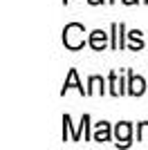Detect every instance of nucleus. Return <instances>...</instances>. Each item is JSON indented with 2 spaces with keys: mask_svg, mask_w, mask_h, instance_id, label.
I'll list each match as a JSON object with an SVG mask.
<instances>
[{
  "mask_svg": "<svg viewBox=\"0 0 148 150\" xmlns=\"http://www.w3.org/2000/svg\"><path fill=\"white\" fill-rule=\"evenodd\" d=\"M92 139H94V141H99V144L110 141V123H108V121H101V123H97Z\"/></svg>",
  "mask_w": 148,
  "mask_h": 150,
  "instance_id": "nucleus-7",
  "label": "nucleus"
},
{
  "mask_svg": "<svg viewBox=\"0 0 148 150\" xmlns=\"http://www.w3.org/2000/svg\"><path fill=\"white\" fill-rule=\"evenodd\" d=\"M110 94L112 96H119V94H126V90H123V83H121V79L117 76V72H110Z\"/></svg>",
  "mask_w": 148,
  "mask_h": 150,
  "instance_id": "nucleus-9",
  "label": "nucleus"
},
{
  "mask_svg": "<svg viewBox=\"0 0 148 150\" xmlns=\"http://www.w3.org/2000/svg\"><path fill=\"white\" fill-rule=\"evenodd\" d=\"M88 2H90V5H92V7H97V5H103L105 0H88Z\"/></svg>",
  "mask_w": 148,
  "mask_h": 150,
  "instance_id": "nucleus-13",
  "label": "nucleus"
},
{
  "mask_svg": "<svg viewBox=\"0 0 148 150\" xmlns=\"http://www.w3.org/2000/svg\"><path fill=\"white\" fill-rule=\"evenodd\" d=\"M123 23H112V43H110V47L112 50H123Z\"/></svg>",
  "mask_w": 148,
  "mask_h": 150,
  "instance_id": "nucleus-6",
  "label": "nucleus"
},
{
  "mask_svg": "<svg viewBox=\"0 0 148 150\" xmlns=\"http://www.w3.org/2000/svg\"><path fill=\"white\" fill-rule=\"evenodd\" d=\"M63 45L72 52L81 50V47L85 45V27L81 25V23H70V25H65V29H63Z\"/></svg>",
  "mask_w": 148,
  "mask_h": 150,
  "instance_id": "nucleus-1",
  "label": "nucleus"
},
{
  "mask_svg": "<svg viewBox=\"0 0 148 150\" xmlns=\"http://www.w3.org/2000/svg\"><path fill=\"white\" fill-rule=\"evenodd\" d=\"M123 5H137V2H139V0H121Z\"/></svg>",
  "mask_w": 148,
  "mask_h": 150,
  "instance_id": "nucleus-14",
  "label": "nucleus"
},
{
  "mask_svg": "<svg viewBox=\"0 0 148 150\" xmlns=\"http://www.w3.org/2000/svg\"><path fill=\"white\" fill-rule=\"evenodd\" d=\"M88 45H90L94 52H103V50H105V45H108V34H105V31H101V29L90 31Z\"/></svg>",
  "mask_w": 148,
  "mask_h": 150,
  "instance_id": "nucleus-3",
  "label": "nucleus"
},
{
  "mask_svg": "<svg viewBox=\"0 0 148 150\" xmlns=\"http://www.w3.org/2000/svg\"><path fill=\"white\" fill-rule=\"evenodd\" d=\"M108 2H115V0H108Z\"/></svg>",
  "mask_w": 148,
  "mask_h": 150,
  "instance_id": "nucleus-16",
  "label": "nucleus"
},
{
  "mask_svg": "<svg viewBox=\"0 0 148 150\" xmlns=\"http://www.w3.org/2000/svg\"><path fill=\"white\" fill-rule=\"evenodd\" d=\"M128 38L132 40V45H130V50H132V52L144 50V40H142V31H139V29H132V31L128 34Z\"/></svg>",
  "mask_w": 148,
  "mask_h": 150,
  "instance_id": "nucleus-10",
  "label": "nucleus"
},
{
  "mask_svg": "<svg viewBox=\"0 0 148 150\" xmlns=\"http://www.w3.org/2000/svg\"><path fill=\"white\" fill-rule=\"evenodd\" d=\"M144 2H148V0H144Z\"/></svg>",
  "mask_w": 148,
  "mask_h": 150,
  "instance_id": "nucleus-17",
  "label": "nucleus"
},
{
  "mask_svg": "<svg viewBox=\"0 0 148 150\" xmlns=\"http://www.w3.org/2000/svg\"><path fill=\"white\" fill-rule=\"evenodd\" d=\"M79 90L81 94H85L88 96V90H83V85L79 83V72L76 69H70V74H68V79H65V83H63V90H61V94H65L68 90Z\"/></svg>",
  "mask_w": 148,
  "mask_h": 150,
  "instance_id": "nucleus-5",
  "label": "nucleus"
},
{
  "mask_svg": "<svg viewBox=\"0 0 148 150\" xmlns=\"http://www.w3.org/2000/svg\"><path fill=\"white\" fill-rule=\"evenodd\" d=\"M63 2H65V5H68V0H63Z\"/></svg>",
  "mask_w": 148,
  "mask_h": 150,
  "instance_id": "nucleus-15",
  "label": "nucleus"
},
{
  "mask_svg": "<svg viewBox=\"0 0 148 150\" xmlns=\"http://www.w3.org/2000/svg\"><path fill=\"white\" fill-rule=\"evenodd\" d=\"M130 134H132V125L128 121H121L115 128V137H117V146H130Z\"/></svg>",
  "mask_w": 148,
  "mask_h": 150,
  "instance_id": "nucleus-2",
  "label": "nucleus"
},
{
  "mask_svg": "<svg viewBox=\"0 0 148 150\" xmlns=\"http://www.w3.org/2000/svg\"><path fill=\"white\" fill-rule=\"evenodd\" d=\"M79 134H83L85 139H90V117L83 114L81 117V123H79Z\"/></svg>",
  "mask_w": 148,
  "mask_h": 150,
  "instance_id": "nucleus-11",
  "label": "nucleus"
},
{
  "mask_svg": "<svg viewBox=\"0 0 148 150\" xmlns=\"http://www.w3.org/2000/svg\"><path fill=\"white\" fill-rule=\"evenodd\" d=\"M137 139L139 141H148V121L137 125Z\"/></svg>",
  "mask_w": 148,
  "mask_h": 150,
  "instance_id": "nucleus-12",
  "label": "nucleus"
},
{
  "mask_svg": "<svg viewBox=\"0 0 148 150\" xmlns=\"http://www.w3.org/2000/svg\"><path fill=\"white\" fill-rule=\"evenodd\" d=\"M144 92H146V81H144L142 76L128 72V94H132V96H142Z\"/></svg>",
  "mask_w": 148,
  "mask_h": 150,
  "instance_id": "nucleus-4",
  "label": "nucleus"
},
{
  "mask_svg": "<svg viewBox=\"0 0 148 150\" xmlns=\"http://www.w3.org/2000/svg\"><path fill=\"white\" fill-rule=\"evenodd\" d=\"M105 81L101 76H90V81H88V96L90 94H103L105 92Z\"/></svg>",
  "mask_w": 148,
  "mask_h": 150,
  "instance_id": "nucleus-8",
  "label": "nucleus"
}]
</instances>
